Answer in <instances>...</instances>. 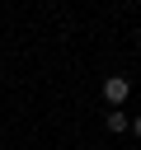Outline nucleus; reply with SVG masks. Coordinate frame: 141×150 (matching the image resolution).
<instances>
[{
  "mask_svg": "<svg viewBox=\"0 0 141 150\" xmlns=\"http://www.w3.org/2000/svg\"><path fill=\"white\" fill-rule=\"evenodd\" d=\"M132 131H136V136H141V112H136V117H132Z\"/></svg>",
  "mask_w": 141,
  "mask_h": 150,
  "instance_id": "7ed1b4c3",
  "label": "nucleus"
},
{
  "mask_svg": "<svg viewBox=\"0 0 141 150\" xmlns=\"http://www.w3.org/2000/svg\"><path fill=\"white\" fill-rule=\"evenodd\" d=\"M127 94H132V80H127V75H108V80H103V103H108V108H122Z\"/></svg>",
  "mask_w": 141,
  "mask_h": 150,
  "instance_id": "f257e3e1",
  "label": "nucleus"
},
{
  "mask_svg": "<svg viewBox=\"0 0 141 150\" xmlns=\"http://www.w3.org/2000/svg\"><path fill=\"white\" fill-rule=\"evenodd\" d=\"M103 127H108V131H127V127H132V117H127V112H118V108H108Z\"/></svg>",
  "mask_w": 141,
  "mask_h": 150,
  "instance_id": "f03ea898",
  "label": "nucleus"
}]
</instances>
